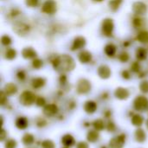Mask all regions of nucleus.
Returning a JSON list of instances; mask_svg holds the SVG:
<instances>
[{
    "mask_svg": "<svg viewBox=\"0 0 148 148\" xmlns=\"http://www.w3.org/2000/svg\"><path fill=\"white\" fill-rule=\"evenodd\" d=\"M52 65L56 70L71 71L75 68V61L71 56L62 55V56L55 57V59L52 60Z\"/></svg>",
    "mask_w": 148,
    "mask_h": 148,
    "instance_id": "1",
    "label": "nucleus"
},
{
    "mask_svg": "<svg viewBox=\"0 0 148 148\" xmlns=\"http://www.w3.org/2000/svg\"><path fill=\"white\" fill-rule=\"evenodd\" d=\"M36 96L30 91H24L21 94L19 97V101L23 106H30L34 102H36Z\"/></svg>",
    "mask_w": 148,
    "mask_h": 148,
    "instance_id": "2",
    "label": "nucleus"
},
{
    "mask_svg": "<svg viewBox=\"0 0 148 148\" xmlns=\"http://www.w3.org/2000/svg\"><path fill=\"white\" fill-rule=\"evenodd\" d=\"M114 29V24L111 18H106L103 20L101 24V31L104 36H111Z\"/></svg>",
    "mask_w": 148,
    "mask_h": 148,
    "instance_id": "3",
    "label": "nucleus"
},
{
    "mask_svg": "<svg viewBox=\"0 0 148 148\" xmlns=\"http://www.w3.org/2000/svg\"><path fill=\"white\" fill-rule=\"evenodd\" d=\"M134 108L138 111H145L148 108V99L143 95L137 96L134 101Z\"/></svg>",
    "mask_w": 148,
    "mask_h": 148,
    "instance_id": "4",
    "label": "nucleus"
},
{
    "mask_svg": "<svg viewBox=\"0 0 148 148\" xmlns=\"http://www.w3.org/2000/svg\"><path fill=\"white\" fill-rule=\"evenodd\" d=\"M77 93L80 95H86L91 90V83L87 79H81L77 82L76 86Z\"/></svg>",
    "mask_w": 148,
    "mask_h": 148,
    "instance_id": "5",
    "label": "nucleus"
},
{
    "mask_svg": "<svg viewBox=\"0 0 148 148\" xmlns=\"http://www.w3.org/2000/svg\"><path fill=\"white\" fill-rule=\"evenodd\" d=\"M42 11L48 15H53L56 11V3L54 0H47L42 6Z\"/></svg>",
    "mask_w": 148,
    "mask_h": 148,
    "instance_id": "6",
    "label": "nucleus"
},
{
    "mask_svg": "<svg viewBox=\"0 0 148 148\" xmlns=\"http://www.w3.org/2000/svg\"><path fill=\"white\" fill-rule=\"evenodd\" d=\"M126 141V135L125 134H120L114 138H113L109 142L110 148H122L125 145Z\"/></svg>",
    "mask_w": 148,
    "mask_h": 148,
    "instance_id": "7",
    "label": "nucleus"
},
{
    "mask_svg": "<svg viewBox=\"0 0 148 148\" xmlns=\"http://www.w3.org/2000/svg\"><path fill=\"white\" fill-rule=\"evenodd\" d=\"M147 5L143 3V2H140V1H138V2H135L134 4H133V11L136 14V15H144L146 14L147 12Z\"/></svg>",
    "mask_w": 148,
    "mask_h": 148,
    "instance_id": "8",
    "label": "nucleus"
},
{
    "mask_svg": "<svg viewBox=\"0 0 148 148\" xmlns=\"http://www.w3.org/2000/svg\"><path fill=\"white\" fill-rule=\"evenodd\" d=\"M85 45H86V39L83 36H77L73 41L71 49L72 50L82 49H83L85 47Z\"/></svg>",
    "mask_w": 148,
    "mask_h": 148,
    "instance_id": "9",
    "label": "nucleus"
},
{
    "mask_svg": "<svg viewBox=\"0 0 148 148\" xmlns=\"http://www.w3.org/2000/svg\"><path fill=\"white\" fill-rule=\"evenodd\" d=\"M97 74L101 79H108L111 76V69L107 65H101L97 69Z\"/></svg>",
    "mask_w": 148,
    "mask_h": 148,
    "instance_id": "10",
    "label": "nucleus"
},
{
    "mask_svg": "<svg viewBox=\"0 0 148 148\" xmlns=\"http://www.w3.org/2000/svg\"><path fill=\"white\" fill-rule=\"evenodd\" d=\"M57 112H58V108L55 104L46 105L43 108V114L49 117H52V116L56 115L57 114Z\"/></svg>",
    "mask_w": 148,
    "mask_h": 148,
    "instance_id": "11",
    "label": "nucleus"
},
{
    "mask_svg": "<svg viewBox=\"0 0 148 148\" xmlns=\"http://www.w3.org/2000/svg\"><path fill=\"white\" fill-rule=\"evenodd\" d=\"M129 95H130L129 91L124 88H118L115 89L114 92L115 97L119 100H126L129 97Z\"/></svg>",
    "mask_w": 148,
    "mask_h": 148,
    "instance_id": "12",
    "label": "nucleus"
},
{
    "mask_svg": "<svg viewBox=\"0 0 148 148\" xmlns=\"http://www.w3.org/2000/svg\"><path fill=\"white\" fill-rule=\"evenodd\" d=\"M84 110L88 114H92L97 110V104L93 101H88L84 104Z\"/></svg>",
    "mask_w": 148,
    "mask_h": 148,
    "instance_id": "13",
    "label": "nucleus"
},
{
    "mask_svg": "<svg viewBox=\"0 0 148 148\" xmlns=\"http://www.w3.org/2000/svg\"><path fill=\"white\" fill-rule=\"evenodd\" d=\"M91 60H92V54L89 51L83 50L79 54V61L82 63H84V64L88 63L91 62Z\"/></svg>",
    "mask_w": 148,
    "mask_h": 148,
    "instance_id": "14",
    "label": "nucleus"
},
{
    "mask_svg": "<svg viewBox=\"0 0 148 148\" xmlns=\"http://www.w3.org/2000/svg\"><path fill=\"white\" fill-rule=\"evenodd\" d=\"M22 56L24 59H34L36 57V52L32 48H25L22 51Z\"/></svg>",
    "mask_w": 148,
    "mask_h": 148,
    "instance_id": "15",
    "label": "nucleus"
},
{
    "mask_svg": "<svg viewBox=\"0 0 148 148\" xmlns=\"http://www.w3.org/2000/svg\"><path fill=\"white\" fill-rule=\"evenodd\" d=\"M46 84V80L42 77H36V78H34L31 82V85L34 88L36 89H38V88H42L44 85Z\"/></svg>",
    "mask_w": 148,
    "mask_h": 148,
    "instance_id": "16",
    "label": "nucleus"
},
{
    "mask_svg": "<svg viewBox=\"0 0 148 148\" xmlns=\"http://www.w3.org/2000/svg\"><path fill=\"white\" fill-rule=\"evenodd\" d=\"M3 92L6 95H13L17 92V87L14 83H7L4 87Z\"/></svg>",
    "mask_w": 148,
    "mask_h": 148,
    "instance_id": "17",
    "label": "nucleus"
},
{
    "mask_svg": "<svg viewBox=\"0 0 148 148\" xmlns=\"http://www.w3.org/2000/svg\"><path fill=\"white\" fill-rule=\"evenodd\" d=\"M135 140L139 143H143L147 140V134L142 128H138L135 131Z\"/></svg>",
    "mask_w": 148,
    "mask_h": 148,
    "instance_id": "18",
    "label": "nucleus"
},
{
    "mask_svg": "<svg viewBox=\"0 0 148 148\" xmlns=\"http://www.w3.org/2000/svg\"><path fill=\"white\" fill-rule=\"evenodd\" d=\"M62 143L65 147H72V146L75 145V139H74V137L72 135H70V134H65L62 138Z\"/></svg>",
    "mask_w": 148,
    "mask_h": 148,
    "instance_id": "19",
    "label": "nucleus"
},
{
    "mask_svg": "<svg viewBox=\"0 0 148 148\" xmlns=\"http://www.w3.org/2000/svg\"><path fill=\"white\" fill-rule=\"evenodd\" d=\"M29 26L25 23H17L14 27V30L19 35H24L29 31Z\"/></svg>",
    "mask_w": 148,
    "mask_h": 148,
    "instance_id": "20",
    "label": "nucleus"
},
{
    "mask_svg": "<svg viewBox=\"0 0 148 148\" xmlns=\"http://www.w3.org/2000/svg\"><path fill=\"white\" fill-rule=\"evenodd\" d=\"M28 125H29V122H28V120L25 117H19L16 121V127L18 129L23 130L28 127Z\"/></svg>",
    "mask_w": 148,
    "mask_h": 148,
    "instance_id": "21",
    "label": "nucleus"
},
{
    "mask_svg": "<svg viewBox=\"0 0 148 148\" xmlns=\"http://www.w3.org/2000/svg\"><path fill=\"white\" fill-rule=\"evenodd\" d=\"M104 51H105V54L109 56V57H112L115 55L116 53V46L113 43H108L105 46L104 48Z\"/></svg>",
    "mask_w": 148,
    "mask_h": 148,
    "instance_id": "22",
    "label": "nucleus"
},
{
    "mask_svg": "<svg viewBox=\"0 0 148 148\" xmlns=\"http://www.w3.org/2000/svg\"><path fill=\"white\" fill-rule=\"evenodd\" d=\"M99 137H100V135H99L98 131H96V130H92V131L88 132V136H87V139H88V140L89 142L95 143V142H96V141L99 140Z\"/></svg>",
    "mask_w": 148,
    "mask_h": 148,
    "instance_id": "23",
    "label": "nucleus"
},
{
    "mask_svg": "<svg viewBox=\"0 0 148 148\" xmlns=\"http://www.w3.org/2000/svg\"><path fill=\"white\" fill-rule=\"evenodd\" d=\"M132 123L136 127H140L144 123V118L139 114H134L132 117Z\"/></svg>",
    "mask_w": 148,
    "mask_h": 148,
    "instance_id": "24",
    "label": "nucleus"
},
{
    "mask_svg": "<svg viewBox=\"0 0 148 148\" xmlns=\"http://www.w3.org/2000/svg\"><path fill=\"white\" fill-rule=\"evenodd\" d=\"M16 57V51L12 48H9L4 52V58L7 60H13Z\"/></svg>",
    "mask_w": 148,
    "mask_h": 148,
    "instance_id": "25",
    "label": "nucleus"
},
{
    "mask_svg": "<svg viewBox=\"0 0 148 148\" xmlns=\"http://www.w3.org/2000/svg\"><path fill=\"white\" fill-rule=\"evenodd\" d=\"M137 40L141 43H147L148 42V31L141 30L139 32L137 36Z\"/></svg>",
    "mask_w": 148,
    "mask_h": 148,
    "instance_id": "26",
    "label": "nucleus"
},
{
    "mask_svg": "<svg viewBox=\"0 0 148 148\" xmlns=\"http://www.w3.org/2000/svg\"><path fill=\"white\" fill-rule=\"evenodd\" d=\"M136 57L140 61H143L147 57V51L144 48H138L136 50Z\"/></svg>",
    "mask_w": 148,
    "mask_h": 148,
    "instance_id": "27",
    "label": "nucleus"
},
{
    "mask_svg": "<svg viewBox=\"0 0 148 148\" xmlns=\"http://www.w3.org/2000/svg\"><path fill=\"white\" fill-rule=\"evenodd\" d=\"M23 140V143L25 145V146H29V145H32L35 141V138L32 134H25L22 139Z\"/></svg>",
    "mask_w": 148,
    "mask_h": 148,
    "instance_id": "28",
    "label": "nucleus"
},
{
    "mask_svg": "<svg viewBox=\"0 0 148 148\" xmlns=\"http://www.w3.org/2000/svg\"><path fill=\"white\" fill-rule=\"evenodd\" d=\"M93 127L95 128V130L96 131H101L105 128V124H104V121L101 119H98V120H95L94 122H93Z\"/></svg>",
    "mask_w": 148,
    "mask_h": 148,
    "instance_id": "29",
    "label": "nucleus"
},
{
    "mask_svg": "<svg viewBox=\"0 0 148 148\" xmlns=\"http://www.w3.org/2000/svg\"><path fill=\"white\" fill-rule=\"evenodd\" d=\"M122 2H123V0H111L108 4H109L110 9L113 11H116V10H119V8L121 5Z\"/></svg>",
    "mask_w": 148,
    "mask_h": 148,
    "instance_id": "30",
    "label": "nucleus"
},
{
    "mask_svg": "<svg viewBox=\"0 0 148 148\" xmlns=\"http://www.w3.org/2000/svg\"><path fill=\"white\" fill-rule=\"evenodd\" d=\"M1 42H2V44L3 45V46H9V45H10L11 44V42H12V40H11V38L8 36V35H4V36H2V38H1Z\"/></svg>",
    "mask_w": 148,
    "mask_h": 148,
    "instance_id": "31",
    "label": "nucleus"
},
{
    "mask_svg": "<svg viewBox=\"0 0 148 148\" xmlns=\"http://www.w3.org/2000/svg\"><path fill=\"white\" fill-rule=\"evenodd\" d=\"M42 65H43V62H42V61L41 59H39V58H35V59L33 60V62H32V67H33L34 69H41V68L42 67Z\"/></svg>",
    "mask_w": 148,
    "mask_h": 148,
    "instance_id": "32",
    "label": "nucleus"
},
{
    "mask_svg": "<svg viewBox=\"0 0 148 148\" xmlns=\"http://www.w3.org/2000/svg\"><path fill=\"white\" fill-rule=\"evenodd\" d=\"M42 148H56L55 143L50 140H46L42 142Z\"/></svg>",
    "mask_w": 148,
    "mask_h": 148,
    "instance_id": "33",
    "label": "nucleus"
},
{
    "mask_svg": "<svg viewBox=\"0 0 148 148\" xmlns=\"http://www.w3.org/2000/svg\"><path fill=\"white\" fill-rule=\"evenodd\" d=\"M17 143L15 140L10 139L8 140H6L5 144H4V147L5 148H16Z\"/></svg>",
    "mask_w": 148,
    "mask_h": 148,
    "instance_id": "34",
    "label": "nucleus"
},
{
    "mask_svg": "<svg viewBox=\"0 0 148 148\" xmlns=\"http://www.w3.org/2000/svg\"><path fill=\"white\" fill-rule=\"evenodd\" d=\"M140 89L142 93L147 94L148 93V81H143L140 85Z\"/></svg>",
    "mask_w": 148,
    "mask_h": 148,
    "instance_id": "35",
    "label": "nucleus"
},
{
    "mask_svg": "<svg viewBox=\"0 0 148 148\" xmlns=\"http://www.w3.org/2000/svg\"><path fill=\"white\" fill-rule=\"evenodd\" d=\"M119 60L122 62H127L129 60V55L127 52H122L119 56Z\"/></svg>",
    "mask_w": 148,
    "mask_h": 148,
    "instance_id": "36",
    "label": "nucleus"
},
{
    "mask_svg": "<svg viewBox=\"0 0 148 148\" xmlns=\"http://www.w3.org/2000/svg\"><path fill=\"white\" fill-rule=\"evenodd\" d=\"M36 104L38 107H44L45 104H46V101H45V99L43 97H38L36 100Z\"/></svg>",
    "mask_w": 148,
    "mask_h": 148,
    "instance_id": "37",
    "label": "nucleus"
},
{
    "mask_svg": "<svg viewBox=\"0 0 148 148\" xmlns=\"http://www.w3.org/2000/svg\"><path fill=\"white\" fill-rule=\"evenodd\" d=\"M106 127H107V130H108V132H114V131L116 129V127H115L114 123L113 121H111L108 122Z\"/></svg>",
    "mask_w": 148,
    "mask_h": 148,
    "instance_id": "38",
    "label": "nucleus"
},
{
    "mask_svg": "<svg viewBox=\"0 0 148 148\" xmlns=\"http://www.w3.org/2000/svg\"><path fill=\"white\" fill-rule=\"evenodd\" d=\"M39 0H26V4L29 7H36L37 6Z\"/></svg>",
    "mask_w": 148,
    "mask_h": 148,
    "instance_id": "39",
    "label": "nucleus"
},
{
    "mask_svg": "<svg viewBox=\"0 0 148 148\" xmlns=\"http://www.w3.org/2000/svg\"><path fill=\"white\" fill-rule=\"evenodd\" d=\"M16 76L20 81H23L26 77V75H25V72L23 70H19L16 74Z\"/></svg>",
    "mask_w": 148,
    "mask_h": 148,
    "instance_id": "40",
    "label": "nucleus"
},
{
    "mask_svg": "<svg viewBox=\"0 0 148 148\" xmlns=\"http://www.w3.org/2000/svg\"><path fill=\"white\" fill-rule=\"evenodd\" d=\"M6 101H7V95H6V94L3 91H2L1 94H0V102H1V105H3L6 102Z\"/></svg>",
    "mask_w": 148,
    "mask_h": 148,
    "instance_id": "41",
    "label": "nucleus"
},
{
    "mask_svg": "<svg viewBox=\"0 0 148 148\" xmlns=\"http://www.w3.org/2000/svg\"><path fill=\"white\" fill-rule=\"evenodd\" d=\"M140 66L138 62H134L131 66V69L134 71V72H139L140 71Z\"/></svg>",
    "mask_w": 148,
    "mask_h": 148,
    "instance_id": "42",
    "label": "nucleus"
},
{
    "mask_svg": "<svg viewBox=\"0 0 148 148\" xmlns=\"http://www.w3.org/2000/svg\"><path fill=\"white\" fill-rule=\"evenodd\" d=\"M133 24H134V26L136 27V28L140 27V26L141 25V19L139 18V17H135V18L134 19V21H133Z\"/></svg>",
    "mask_w": 148,
    "mask_h": 148,
    "instance_id": "43",
    "label": "nucleus"
},
{
    "mask_svg": "<svg viewBox=\"0 0 148 148\" xmlns=\"http://www.w3.org/2000/svg\"><path fill=\"white\" fill-rule=\"evenodd\" d=\"M76 148H89L88 147V144L85 141H81V142H78L77 145H76Z\"/></svg>",
    "mask_w": 148,
    "mask_h": 148,
    "instance_id": "44",
    "label": "nucleus"
},
{
    "mask_svg": "<svg viewBox=\"0 0 148 148\" xmlns=\"http://www.w3.org/2000/svg\"><path fill=\"white\" fill-rule=\"evenodd\" d=\"M121 75H122V77H123L124 79H126V80H128V79H130V77H131V74H130V72H129V71H127V70H124V71H122Z\"/></svg>",
    "mask_w": 148,
    "mask_h": 148,
    "instance_id": "45",
    "label": "nucleus"
},
{
    "mask_svg": "<svg viewBox=\"0 0 148 148\" xmlns=\"http://www.w3.org/2000/svg\"><path fill=\"white\" fill-rule=\"evenodd\" d=\"M36 126L38 127H43L46 126V121L43 119H39L38 121H36Z\"/></svg>",
    "mask_w": 148,
    "mask_h": 148,
    "instance_id": "46",
    "label": "nucleus"
},
{
    "mask_svg": "<svg viewBox=\"0 0 148 148\" xmlns=\"http://www.w3.org/2000/svg\"><path fill=\"white\" fill-rule=\"evenodd\" d=\"M5 134H6V132L4 131V129L3 128H2L1 129V134H0V140H4V138H5Z\"/></svg>",
    "mask_w": 148,
    "mask_h": 148,
    "instance_id": "47",
    "label": "nucleus"
},
{
    "mask_svg": "<svg viewBox=\"0 0 148 148\" xmlns=\"http://www.w3.org/2000/svg\"><path fill=\"white\" fill-rule=\"evenodd\" d=\"M61 82H66V77H65V75H62V77H61Z\"/></svg>",
    "mask_w": 148,
    "mask_h": 148,
    "instance_id": "48",
    "label": "nucleus"
},
{
    "mask_svg": "<svg viewBox=\"0 0 148 148\" xmlns=\"http://www.w3.org/2000/svg\"><path fill=\"white\" fill-rule=\"evenodd\" d=\"M104 114H105V116H106V117H109V116L111 115V112H110V111H106Z\"/></svg>",
    "mask_w": 148,
    "mask_h": 148,
    "instance_id": "49",
    "label": "nucleus"
},
{
    "mask_svg": "<svg viewBox=\"0 0 148 148\" xmlns=\"http://www.w3.org/2000/svg\"><path fill=\"white\" fill-rule=\"evenodd\" d=\"M94 1H96V2H101V1H103V0H94Z\"/></svg>",
    "mask_w": 148,
    "mask_h": 148,
    "instance_id": "50",
    "label": "nucleus"
},
{
    "mask_svg": "<svg viewBox=\"0 0 148 148\" xmlns=\"http://www.w3.org/2000/svg\"><path fill=\"white\" fill-rule=\"evenodd\" d=\"M147 129H148V120H147Z\"/></svg>",
    "mask_w": 148,
    "mask_h": 148,
    "instance_id": "51",
    "label": "nucleus"
},
{
    "mask_svg": "<svg viewBox=\"0 0 148 148\" xmlns=\"http://www.w3.org/2000/svg\"><path fill=\"white\" fill-rule=\"evenodd\" d=\"M63 148H69V147H63Z\"/></svg>",
    "mask_w": 148,
    "mask_h": 148,
    "instance_id": "52",
    "label": "nucleus"
}]
</instances>
